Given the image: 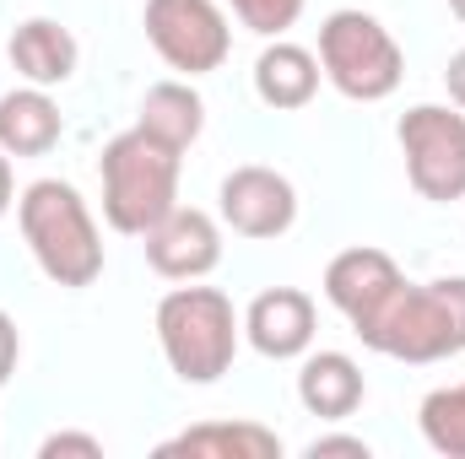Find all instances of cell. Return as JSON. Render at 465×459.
I'll return each mask as SVG.
<instances>
[{"mask_svg": "<svg viewBox=\"0 0 465 459\" xmlns=\"http://www.w3.org/2000/svg\"><path fill=\"white\" fill-rule=\"evenodd\" d=\"M450 11H455V16L465 22V0H450Z\"/></svg>", "mask_w": 465, "mask_h": 459, "instance_id": "25", "label": "cell"}, {"mask_svg": "<svg viewBox=\"0 0 465 459\" xmlns=\"http://www.w3.org/2000/svg\"><path fill=\"white\" fill-rule=\"evenodd\" d=\"M444 87H450V103H455V109H465V49H455V54H450Z\"/></svg>", "mask_w": 465, "mask_h": 459, "instance_id": "23", "label": "cell"}, {"mask_svg": "<svg viewBox=\"0 0 465 459\" xmlns=\"http://www.w3.org/2000/svg\"><path fill=\"white\" fill-rule=\"evenodd\" d=\"M44 459H104V444L93 438V433H54V438H44Z\"/></svg>", "mask_w": 465, "mask_h": 459, "instance_id": "20", "label": "cell"}, {"mask_svg": "<svg viewBox=\"0 0 465 459\" xmlns=\"http://www.w3.org/2000/svg\"><path fill=\"white\" fill-rule=\"evenodd\" d=\"M357 341L395 362H444L465 351V276L401 281L368 319L351 325Z\"/></svg>", "mask_w": 465, "mask_h": 459, "instance_id": "1", "label": "cell"}, {"mask_svg": "<svg viewBox=\"0 0 465 459\" xmlns=\"http://www.w3.org/2000/svg\"><path fill=\"white\" fill-rule=\"evenodd\" d=\"M141 27H146L152 49L163 54V65H173L179 76L223 71V60L232 49L228 11L217 0H146Z\"/></svg>", "mask_w": 465, "mask_h": 459, "instance_id": "7", "label": "cell"}, {"mask_svg": "<svg viewBox=\"0 0 465 459\" xmlns=\"http://www.w3.org/2000/svg\"><path fill=\"white\" fill-rule=\"evenodd\" d=\"M320 71L351 103H384L406 76V54L379 16L331 11L320 27Z\"/></svg>", "mask_w": 465, "mask_h": 459, "instance_id": "5", "label": "cell"}, {"mask_svg": "<svg viewBox=\"0 0 465 459\" xmlns=\"http://www.w3.org/2000/svg\"><path fill=\"white\" fill-rule=\"evenodd\" d=\"M314 325H320L314 298L298 292V287H271V292H260L243 308V341L254 346L260 356H271V362L303 356L314 346Z\"/></svg>", "mask_w": 465, "mask_h": 459, "instance_id": "10", "label": "cell"}, {"mask_svg": "<svg viewBox=\"0 0 465 459\" xmlns=\"http://www.w3.org/2000/svg\"><path fill=\"white\" fill-rule=\"evenodd\" d=\"M395 141L406 157V179L422 200H465V109L417 103L401 114Z\"/></svg>", "mask_w": 465, "mask_h": 459, "instance_id": "6", "label": "cell"}, {"mask_svg": "<svg viewBox=\"0 0 465 459\" xmlns=\"http://www.w3.org/2000/svg\"><path fill=\"white\" fill-rule=\"evenodd\" d=\"M163 454L195 459H282V438L260 422H201L163 444Z\"/></svg>", "mask_w": 465, "mask_h": 459, "instance_id": "16", "label": "cell"}, {"mask_svg": "<svg viewBox=\"0 0 465 459\" xmlns=\"http://www.w3.org/2000/svg\"><path fill=\"white\" fill-rule=\"evenodd\" d=\"M336 454H347V459H368L373 449H368L362 438H341V433H331V438H314V444H309V459H336Z\"/></svg>", "mask_w": 465, "mask_h": 459, "instance_id": "21", "label": "cell"}, {"mask_svg": "<svg viewBox=\"0 0 465 459\" xmlns=\"http://www.w3.org/2000/svg\"><path fill=\"white\" fill-rule=\"evenodd\" d=\"M65 135V119H60V103L49 98V87H16L0 98V151L5 157H44L54 151Z\"/></svg>", "mask_w": 465, "mask_h": 459, "instance_id": "15", "label": "cell"}, {"mask_svg": "<svg viewBox=\"0 0 465 459\" xmlns=\"http://www.w3.org/2000/svg\"><path fill=\"white\" fill-rule=\"evenodd\" d=\"M217 206H223V222L238 238H282V232L298 222V190L287 173L276 168H260V162H243L232 168L217 190Z\"/></svg>", "mask_w": 465, "mask_h": 459, "instance_id": "8", "label": "cell"}, {"mask_svg": "<svg viewBox=\"0 0 465 459\" xmlns=\"http://www.w3.org/2000/svg\"><path fill=\"white\" fill-rule=\"evenodd\" d=\"M368 384H362V367L351 362L347 351H303V367H298V400L309 416H325V422H347L351 411L362 405Z\"/></svg>", "mask_w": 465, "mask_h": 459, "instance_id": "13", "label": "cell"}, {"mask_svg": "<svg viewBox=\"0 0 465 459\" xmlns=\"http://www.w3.org/2000/svg\"><path fill=\"white\" fill-rule=\"evenodd\" d=\"M320 54H309L303 44H287V38H271L254 60V93L265 109L287 114V109H309L314 93H320Z\"/></svg>", "mask_w": 465, "mask_h": 459, "instance_id": "12", "label": "cell"}, {"mask_svg": "<svg viewBox=\"0 0 465 459\" xmlns=\"http://www.w3.org/2000/svg\"><path fill=\"white\" fill-rule=\"evenodd\" d=\"M11 206H16V200H11V157L0 151V217H5Z\"/></svg>", "mask_w": 465, "mask_h": 459, "instance_id": "24", "label": "cell"}, {"mask_svg": "<svg viewBox=\"0 0 465 459\" xmlns=\"http://www.w3.org/2000/svg\"><path fill=\"white\" fill-rule=\"evenodd\" d=\"M406 276H401V265L384 254V249H347V254H336L331 265H325V298H331V308L336 314H347L351 325L357 319H368L395 287H401Z\"/></svg>", "mask_w": 465, "mask_h": 459, "instance_id": "11", "label": "cell"}, {"mask_svg": "<svg viewBox=\"0 0 465 459\" xmlns=\"http://www.w3.org/2000/svg\"><path fill=\"white\" fill-rule=\"evenodd\" d=\"M146 265L163 281H201L223 265V228L195 206H173L146 232Z\"/></svg>", "mask_w": 465, "mask_h": 459, "instance_id": "9", "label": "cell"}, {"mask_svg": "<svg viewBox=\"0 0 465 459\" xmlns=\"http://www.w3.org/2000/svg\"><path fill=\"white\" fill-rule=\"evenodd\" d=\"M5 54H11V65H16V76L33 82V87H60V82H71V76H76V60H82L71 27H60V22H49V16H27V22L11 33Z\"/></svg>", "mask_w": 465, "mask_h": 459, "instance_id": "14", "label": "cell"}, {"mask_svg": "<svg viewBox=\"0 0 465 459\" xmlns=\"http://www.w3.org/2000/svg\"><path fill=\"white\" fill-rule=\"evenodd\" d=\"M238 341H243V319L217 287L190 281L157 303V346L184 384H217L238 356Z\"/></svg>", "mask_w": 465, "mask_h": 459, "instance_id": "4", "label": "cell"}, {"mask_svg": "<svg viewBox=\"0 0 465 459\" xmlns=\"http://www.w3.org/2000/svg\"><path fill=\"white\" fill-rule=\"evenodd\" d=\"M417 422H422V438H428L433 454L465 459V384H444V389H433V395L422 400Z\"/></svg>", "mask_w": 465, "mask_h": 459, "instance_id": "18", "label": "cell"}, {"mask_svg": "<svg viewBox=\"0 0 465 459\" xmlns=\"http://www.w3.org/2000/svg\"><path fill=\"white\" fill-rule=\"evenodd\" d=\"M16 351H22V341H16V319L0 308V384L16 373Z\"/></svg>", "mask_w": 465, "mask_h": 459, "instance_id": "22", "label": "cell"}, {"mask_svg": "<svg viewBox=\"0 0 465 459\" xmlns=\"http://www.w3.org/2000/svg\"><path fill=\"white\" fill-rule=\"evenodd\" d=\"M228 5H232V16L249 33H260V38H282L303 16V0H228Z\"/></svg>", "mask_w": 465, "mask_h": 459, "instance_id": "19", "label": "cell"}, {"mask_svg": "<svg viewBox=\"0 0 465 459\" xmlns=\"http://www.w3.org/2000/svg\"><path fill=\"white\" fill-rule=\"evenodd\" d=\"M135 124L152 130L157 141H168L173 151H190L201 141V130H206V103H201V93L190 82H157V87H146Z\"/></svg>", "mask_w": 465, "mask_h": 459, "instance_id": "17", "label": "cell"}, {"mask_svg": "<svg viewBox=\"0 0 465 459\" xmlns=\"http://www.w3.org/2000/svg\"><path fill=\"white\" fill-rule=\"evenodd\" d=\"M179 157L152 130H124L104 146L98 179H104V222L124 238H146L179 206Z\"/></svg>", "mask_w": 465, "mask_h": 459, "instance_id": "3", "label": "cell"}, {"mask_svg": "<svg viewBox=\"0 0 465 459\" xmlns=\"http://www.w3.org/2000/svg\"><path fill=\"white\" fill-rule=\"evenodd\" d=\"M16 222H22V238H27L38 270L54 287L82 292L104 276V232L93 222L87 200L76 195V184H65V179L27 184L16 200Z\"/></svg>", "mask_w": 465, "mask_h": 459, "instance_id": "2", "label": "cell"}]
</instances>
